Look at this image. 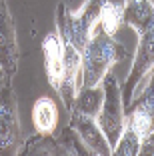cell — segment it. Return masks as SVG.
Wrapping results in <instances>:
<instances>
[{
	"mask_svg": "<svg viewBox=\"0 0 154 156\" xmlns=\"http://www.w3.org/2000/svg\"><path fill=\"white\" fill-rule=\"evenodd\" d=\"M82 54V88L98 86L106 72H110L116 62L126 58V48L112 36L100 32H92Z\"/></svg>",
	"mask_w": 154,
	"mask_h": 156,
	"instance_id": "cell-1",
	"label": "cell"
},
{
	"mask_svg": "<svg viewBox=\"0 0 154 156\" xmlns=\"http://www.w3.org/2000/svg\"><path fill=\"white\" fill-rule=\"evenodd\" d=\"M100 86L104 90V100H102V108H100L98 116H96V122H98L100 130L104 132L110 148H114L118 142V138H120V134H122V130H124V126H126L120 84H118L116 76L112 72H106L104 78H102V82H100Z\"/></svg>",
	"mask_w": 154,
	"mask_h": 156,
	"instance_id": "cell-2",
	"label": "cell"
},
{
	"mask_svg": "<svg viewBox=\"0 0 154 156\" xmlns=\"http://www.w3.org/2000/svg\"><path fill=\"white\" fill-rule=\"evenodd\" d=\"M22 144V132L18 122V108L12 84L0 88V154H14Z\"/></svg>",
	"mask_w": 154,
	"mask_h": 156,
	"instance_id": "cell-3",
	"label": "cell"
},
{
	"mask_svg": "<svg viewBox=\"0 0 154 156\" xmlns=\"http://www.w3.org/2000/svg\"><path fill=\"white\" fill-rule=\"evenodd\" d=\"M152 66H154V28H150L148 32L140 34V42H138V48H136V54H134V62H132V70L128 74L124 86H120L124 110L130 106L136 86L150 72Z\"/></svg>",
	"mask_w": 154,
	"mask_h": 156,
	"instance_id": "cell-4",
	"label": "cell"
},
{
	"mask_svg": "<svg viewBox=\"0 0 154 156\" xmlns=\"http://www.w3.org/2000/svg\"><path fill=\"white\" fill-rule=\"evenodd\" d=\"M0 66L4 68L8 80L16 74V68H18L16 28H14V20L6 0H0Z\"/></svg>",
	"mask_w": 154,
	"mask_h": 156,
	"instance_id": "cell-5",
	"label": "cell"
},
{
	"mask_svg": "<svg viewBox=\"0 0 154 156\" xmlns=\"http://www.w3.org/2000/svg\"><path fill=\"white\" fill-rule=\"evenodd\" d=\"M70 128L76 132V136L82 140V144L88 148L90 154H98V156L112 154V148H110L104 132L100 130L98 122L92 116L72 112V116H70Z\"/></svg>",
	"mask_w": 154,
	"mask_h": 156,
	"instance_id": "cell-6",
	"label": "cell"
},
{
	"mask_svg": "<svg viewBox=\"0 0 154 156\" xmlns=\"http://www.w3.org/2000/svg\"><path fill=\"white\" fill-rule=\"evenodd\" d=\"M106 4V0H86V4L80 8V12L72 14V44L76 46V50L82 52L86 42L90 40L92 32L98 26L100 20V12L102 6Z\"/></svg>",
	"mask_w": 154,
	"mask_h": 156,
	"instance_id": "cell-7",
	"label": "cell"
},
{
	"mask_svg": "<svg viewBox=\"0 0 154 156\" xmlns=\"http://www.w3.org/2000/svg\"><path fill=\"white\" fill-rule=\"evenodd\" d=\"M42 54H44V68L50 80V86L58 92L64 76V62H62V42L56 30H50L42 40Z\"/></svg>",
	"mask_w": 154,
	"mask_h": 156,
	"instance_id": "cell-8",
	"label": "cell"
},
{
	"mask_svg": "<svg viewBox=\"0 0 154 156\" xmlns=\"http://www.w3.org/2000/svg\"><path fill=\"white\" fill-rule=\"evenodd\" d=\"M32 124L38 134L56 136L60 128V106L52 96H40L32 106Z\"/></svg>",
	"mask_w": 154,
	"mask_h": 156,
	"instance_id": "cell-9",
	"label": "cell"
},
{
	"mask_svg": "<svg viewBox=\"0 0 154 156\" xmlns=\"http://www.w3.org/2000/svg\"><path fill=\"white\" fill-rule=\"evenodd\" d=\"M122 22L134 28L138 36L148 32L154 28V4L150 0H126L122 6Z\"/></svg>",
	"mask_w": 154,
	"mask_h": 156,
	"instance_id": "cell-10",
	"label": "cell"
},
{
	"mask_svg": "<svg viewBox=\"0 0 154 156\" xmlns=\"http://www.w3.org/2000/svg\"><path fill=\"white\" fill-rule=\"evenodd\" d=\"M102 100H104V90L102 86H90V88H80L76 92V98H74V106L70 112H80V114H86L96 118L102 108Z\"/></svg>",
	"mask_w": 154,
	"mask_h": 156,
	"instance_id": "cell-11",
	"label": "cell"
},
{
	"mask_svg": "<svg viewBox=\"0 0 154 156\" xmlns=\"http://www.w3.org/2000/svg\"><path fill=\"white\" fill-rule=\"evenodd\" d=\"M20 154H64V152L54 136H44L36 132V136L28 138L26 146L20 150Z\"/></svg>",
	"mask_w": 154,
	"mask_h": 156,
	"instance_id": "cell-12",
	"label": "cell"
},
{
	"mask_svg": "<svg viewBox=\"0 0 154 156\" xmlns=\"http://www.w3.org/2000/svg\"><path fill=\"white\" fill-rule=\"evenodd\" d=\"M122 24V6H116V4H110L106 2L102 6V12H100V20H98V26L100 30L108 36H114L118 32V28Z\"/></svg>",
	"mask_w": 154,
	"mask_h": 156,
	"instance_id": "cell-13",
	"label": "cell"
},
{
	"mask_svg": "<svg viewBox=\"0 0 154 156\" xmlns=\"http://www.w3.org/2000/svg\"><path fill=\"white\" fill-rule=\"evenodd\" d=\"M140 142H142L140 136L126 124L122 134H120V138H118L116 146L112 148V154H116V156H136V154H140Z\"/></svg>",
	"mask_w": 154,
	"mask_h": 156,
	"instance_id": "cell-14",
	"label": "cell"
},
{
	"mask_svg": "<svg viewBox=\"0 0 154 156\" xmlns=\"http://www.w3.org/2000/svg\"><path fill=\"white\" fill-rule=\"evenodd\" d=\"M132 100H136V102H146V104H152L154 106V66L150 68L148 86H146V88H140V92H138Z\"/></svg>",
	"mask_w": 154,
	"mask_h": 156,
	"instance_id": "cell-15",
	"label": "cell"
},
{
	"mask_svg": "<svg viewBox=\"0 0 154 156\" xmlns=\"http://www.w3.org/2000/svg\"><path fill=\"white\" fill-rule=\"evenodd\" d=\"M140 154H154V132L140 142Z\"/></svg>",
	"mask_w": 154,
	"mask_h": 156,
	"instance_id": "cell-16",
	"label": "cell"
},
{
	"mask_svg": "<svg viewBox=\"0 0 154 156\" xmlns=\"http://www.w3.org/2000/svg\"><path fill=\"white\" fill-rule=\"evenodd\" d=\"M6 82H10L8 80V76H6V72H4V68H2V66H0V88L4 86Z\"/></svg>",
	"mask_w": 154,
	"mask_h": 156,
	"instance_id": "cell-17",
	"label": "cell"
},
{
	"mask_svg": "<svg viewBox=\"0 0 154 156\" xmlns=\"http://www.w3.org/2000/svg\"><path fill=\"white\" fill-rule=\"evenodd\" d=\"M106 2H110V4H116V6H124V2H126V0H106Z\"/></svg>",
	"mask_w": 154,
	"mask_h": 156,
	"instance_id": "cell-18",
	"label": "cell"
}]
</instances>
